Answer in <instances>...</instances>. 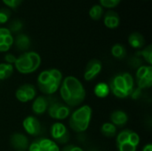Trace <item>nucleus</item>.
<instances>
[{
  "instance_id": "1",
  "label": "nucleus",
  "mask_w": 152,
  "mask_h": 151,
  "mask_svg": "<svg viewBox=\"0 0 152 151\" xmlns=\"http://www.w3.org/2000/svg\"><path fill=\"white\" fill-rule=\"evenodd\" d=\"M61 99L69 107L79 106L86 99V90L82 83L75 77H67L61 86Z\"/></svg>"
},
{
  "instance_id": "2",
  "label": "nucleus",
  "mask_w": 152,
  "mask_h": 151,
  "mask_svg": "<svg viewBox=\"0 0 152 151\" xmlns=\"http://www.w3.org/2000/svg\"><path fill=\"white\" fill-rule=\"evenodd\" d=\"M92 117V109L88 105L82 106L77 109L70 116L69 126L77 133L85 132L90 124Z\"/></svg>"
},
{
  "instance_id": "3",
  "label": "nucleus",
  "mask_w": 152,
  "mask_h": 151,
  "mask_svg": "<svg viewBox=\"0 0 152 151\" xmlns=\"http://www.w3.org/2000/svg\"><path fill=\"white\" fill-rule=\"evenodd\" d=\"M14 65L16 69L21 74H29L36 71L28 53H25L21 54L19 58H17Z\"/></svg>"
},
{
  "instance_id": "4",
  "label": "nucleus",
  "mask_w": 152,
  "mask_h": 151,
  "mask_svg": "<svg viewBox=\"0 0 152 151\" xmlns=\"http://www.w3.org/2000/svg\"><path fill=\"white\" fill-rule=\"evenodd\" d=\"M52 137L60 143H66L69 140V133L65 125L61 123H55L51 128Z\"/></svg>"
},
{
  "instance_id": "5",
  "label": "nucleus",
  "mask_w": 152,
  "mask_h": 151,
  "mask_svg": "<svg viewBox=\"0 0 152 151\" xmlns=\"http://www.w3.org/2000/svg\"><path fill=\"white\" fill-rule=\"evenodd\" d=\"M102 68V65L99 60H96V59L91 60L87 63L86 70H85V74H84L85 79L86 81L93 80L101 72Z\"/></svg>"
},
{
  "instance_id": "6",
  "label": "nucleus",
  "mask_w": 152,
  "mask_h": 151,
  "mask_svg": "<svg viewBox=\"0 0 152 151\" xmlns=\"http://www.w3.org/2000/svg\"><path fill=\"white\" fill-rule=\"evenodd\" d=\"M22 125H23L25 131L30 135H34V136L38 135L41 131V125L38 119L36 118L35 117H32V116L27 117L23 120Z\"/></svg>"
},
{
  "instance_id": "7",
  "label": "nucleus",
  "mask_w": 152,
  "mask_h": 151,
  "mask_svg": "<svg viewBox=\"0 0 152 151\" xmlns=\"http://www.w3.org/2000/svg\"><path fill=\"white\" fill-rule=\"evenodd\" d=\"M10 142L12 148L17 150H25L28 148V138L21 133H14L10 138Z\"/></svg>"
},
{
  "instance_id": "8",
  "label": "nucleus",
  "mask_w": 152,
  "mask_h": 151,
  "mask_svg": "<svg viewBox=\"0 0 152 151\" xmlns=\"http://www.w3.org/2000/svg\"><path fill=\"white\" fill-rule=\"evenodd\" d=\"M110 121L116 127H122L127 123L128 117L126 113L122 110H115L110 115Z\"/></svg>"
},
{
  "instance_id": "9",
  "label": "nucleus",
  "mask_w": 152,
  "mask_h": 151,
  "mask_svg": "<svg viewBox=\"0 0 152 151\" xmlns=\"http://www.w3.org/2000/svg\"><path fill=\"white\" fill-rule=\"evenodd\" d=\"M48 108L47 100L44 96L37 97L32 103V110L37 115H43Z\"/></svg>"
},
{
  "instance_id": "10",
  "label": "nucleus",
  "mask_w": 152,
  "mask_h": 151,
  "mask_svg": "<svg viewBox=\"0 0 152 151\" xmlns=\"http://www.w3.org/2000/svg\"><path fill=\"white\" fill-rule=\"evenodd\" d=\"M104 24L109 28H116L119 25V16L115 11H109L104 16Z\"/></svg>"
},
{
  "instance_id": "11",
  "label": "nucleus",
  "mask_w": 152,
  "mask_h": 151,
  "mask_svg": "<svg viewBox=\"0 0 152 151\" xmlns=\"http://www.w3.org/2000/svg\"><path fill=\"white\" fill-rule=\"evenodd\" d=\"M13 43L16 48L20 51H26L29 48L30 45V40L28 36L24 34H19L15 39H13Z\"/></svg>"
},
{
  "instance_id": "12",
  "label": "nucleus",
  "mask_w": 152,
  "mask_h": 151,
  "mask_svg": "<svg viewBox=\"0 0 152 151\" xmlns=\"http://www.w3.org/2000/svg\"><path fill=\"white\" fill-rule=\"evenodd\" d=\"M128 42L131 46H133L134 48H136V49L142 48L145 44L144 37L138 32L132 33L128 37Z\"/></svg>"
},
{
  "instance_id": "13",
  "label": "nucleus",
  "mask_w": 152,
  "mask_h": 151,
  "mask_svg": "<svg viewBox=\"0 0 152 151\" xmlns=\"http://www.w3.org/2000/svg\"><path fill=\"white\" fill-rule=\"evenodd\" d=\"M110 90V86L106 83H99L94 87V93L99 98H105L109 95Z\"/></svg>"
},
{
  "instance_id": "14",
  "label": "nucleus",
  "mask_w": 152,
  "mask_h": 151,
  "mask_svg": "<svg viewBox=\"0 0 152 151\" xmlns=\"http://www.w3.org/2000/svg\"><path fill=\"white\" fill-rule=\"evenodd\" d=\"M102 134L106 137H113L117 133V127L112 123H105L102 125L101 129Z\"/></svg>"
},
{
  "instance_id": "15",
  "label": "nucleus",
  "mask_w": 152,
  "mask_h": 151,
  "mask_svg": "<svg viewBox=\"0 0 152 151\" xmlns=\"http://www.w3.org/2000/svg\"><path fill=\"white\" fill-rule=\"evenodd\" d=\"M13 72V67L12 64L1 63L0 64V80L8 78Z\"/></svg>"
},
{
  "instance_id": "16",
  "label": "nucleus",
  "mask_w": 152,
  "mask_h": 151,
  "mask_svg": "<svg viewBox=\"0 0 152 151\" xmlns=\"http://www.w3.org/2000/svg\"><path fill=\"white\" fill-rule=\"evenodd\" d=\"M89 15L90 17L94 20H98L102 18V16L103 15V8L101 4H94L91 7V9L89 10Z\"/></svg>"
},
{
  "instance_id": "17",
  "label": "nucleus",
  "mask_w": 152,
  "mask_h": 151,
  "mask_svg": "<svg viewBox=\"0 0 152 151\" xmlns=\"http://www.w3.org/2000/svg\"><path fill=\"white\" fill-rule=\"evenodd\" d=\"M110 85H111L114 86L115 88H118V89L122 90V91H124V92H126V93H128V91H127V89H126V84H125L124 79H123V77H122L121 75H118V76H116L114 78H112L111 81H110ZM128 95H129V93H128Z\"/></svg>"
},
{
  "instance_id": "18",
  "label": "nucleus",
  "mask_w": 152,
  "mask_h": 151,
  "mask_svg": "<svg viewBox=\"0 0 152 151\" xmlns=\"http://www.w3.org/2000/svg\"><path fill=\"white\" fill-rule=\"evenodd\" d=\"M20 87L25 93V94L27 95V98H28V101H32L36 97L37 91H36V88L34 87V85H29V84H26V85H21Z\"/></svg>"
},
{
  "instance_id": "19",
  "label": "nucleus",
  "mask_w": 152,
  "mask_h": 151,
  "mask_svg": "<svg viewBox=\"0 0 152 151\" xmlns=\"http://www.w3.org/2000/svg\"><path fill=\"white\" fill-rule=\"evenodd\" d=\"M121 76L124 79V82L126 84L128 93H129V95H131L134 91V78H133L132 75H130L129 73H124V74H121Z\"/></svg>"
},
{
  "instance_id": "20",
  "label": "nucleus",
  "mask_w": 152,
  "mask_h": 151,
  "mask_svg": "<svg viewBox=\"0 0 152 151\" xmlns=\"http://www.w3.org/2000/svg\"><path fill=\"white\" fill-rule=\"evenodd\" d=\"M111 53L114 57L118 59H122L126 54V50L123 45L119 44H116L111 48Z\"/></svg>"
},
{
  "instance_id": "21",
  "label": "nucleus",
  "mask_w": 152,
  "mask_h": 151,
  "mask_svg": "<svg viewBox=\"0 0 152 151\" xmlns=\"http://www.w3.org/2000/svg\"><path fill=\"white\" fill-rule=\"evenodd\" d=\"M137 83H138L139 89L151 87L152 84V72L149 73L145 77L141 78V79H138L137 80Z\"/></svg>"
},
{
  "instance_id": "22",
  "label": "nucleus",
  "mask_w": 152,
  "mask_h": 151,
  "mask_svg": "<svg viewBox=\"0 0 152 151\" xmlns=\"http://www.w3.org/2000/svg\"><path fill=\"white\" fill-rule=\"evenodd\" d=\"M52 77L50 75V72L49 70H45V71H42L38 77H37V85H46L47 83L50 82Z\"/></svg>"
},
{
  "instance_id": "23",
  "label": "nucleus",
  "mask_w": 152,
  "mask_h": 151,
  "mask_svg": "<svg viewBox=\"0 0 152 151\" xmlns=\"http://www.w3.org/2000/svg\"><path fill=\"white\" fill-rule=\"evenodd\" d=\"M131 132H132V131L129 130V129H126V130L121 131V132L118 134V136H117V144L119 145V144L127 142L128 140H129V135H130Z\"/></svg>"
},
{
  "instance_id": "24",
  "label": "nucleus",
  "mask_w": 152,
  "mask_h": 151,
  "mask_svg": "<svg viewBox=\"0 0 152 151\" xmlns=\"http://www.w3.org/2000/svg\"><path fill=\"white\" fill-rule=\"evenodd\" d=\"M70 110L69 108H68L65 105H61L58 111H57V115H56V119H60V120H63L65 118H67L69 116Z\"/></svg>"
},
{
  "instance_id": "25",
  "label": "nucleus",
  "mask_w": 152,
  "mask_h": 151,
  "mask_svg": "<svg viewBox=\"0 0 152 151\" xmlns=\"http://www.w3.org/2000/svg\"><path fill=\"white\" fill-rule=\"evenodd\" d=\"M138 55H142L144 60L150 64V66L152 64V48L151 45H148L147 47H145V49H143L142 51H141L140 53H137Z\"/></svg>"
},
{
  "instance_id": "26",
  "label": "nucleus",
  "mask_w": 152,
  "mask_h": 151,
  "mask_svg": "<svg viewBox=\"0 0 152 151\" xmlns=\"http://www.w3.org/2000/svg\"><path fill=\"white\" fill-rule=\"evenodd\" d=\"M151 72H152L151 66H141V67L138 69L137 72H136L137 80L145 77H146L149 73H151Z\"/></svg>"
},
{
  "instance_id": "27",
  "label": "nucleus",
  "mask_w": 152,
  "mask_h": 151,
  "mask_svg": "<svg viewBox=\"0 0 152 151\" xmlns=\"http://www.w3.org/2000/svg\"><path fill=\"white\" fill-rule=\"evenodd\" d=\"M28 54L32 61V64H33V67L34 69L37 70L39 66H40V63H41V58L39 56L38 53H35V52H28Z\"/></svg>"
},
{
  "instance_id": "28",
  "label": "nucleus",
  "mask_w": 152,
  "mask_h": 151,
  "mask_svg": "<svg viewBox=\"0 0 152 151\" xmlns=\"http://www.w3.org/2000/svg\"><path fill=\"white\" fill-rule=\"evenodd\" d=\"M61 105V102H58V101H54L53 103H51L49 106H48V113H49V116L53 118V119H56V115H57V111L60 108V106Z\"/></svg>"
},
{
  "instance_id": "29",
  "label": "nucleus",
  "mask_w": 152,
  "mask_h": 151,
  "mask_svg": "<svg viewBox=\"0 0 152 151\" xmlns=\"http://www.w3.org/2000/svg\"><path fill=\"white\" fill-rule=\"evenodd\" d=\"M109 86H110V90L112 92V93H113L115 96L118 97V98H126L127 96H129L128 93H127L126 92H124V91H122V90H119V89H118V88H115V87L112 86L111 85H110Z\"/></svg>"
},
{
  "instance_id": "30",
  "label": "nucleus",
  "mask_w": 152,
  "mask_h": 151,
  "mask_svg": "<svg viewBox=\"0 0 152 151\" xmlns=\"http://www.w3.org/2000/svg\"><path fill=\"white\" fill-rule=\"evenodd\" d=\"M10 15L11 13L8 9H5V8L0 9V24L5 23L9 20Z\"/></svg>"
},
{
  "instance_id": "31",
  "label": "nucleus",
  "mask_w": 152,
  "mask_h": 151,
  "mask_svg": "<svg viewBox=\"0 0 152 151\" xmlns=\"http://www.w3.org/2000/svg\"><path fill=\"white\" fill-rule=\"evenodd\" d=\"M119 151H136V147L131 144L129 142L118 145Z\"/></svg>"
},
{
  "instance_id": "32",
  "label": "nucleus",
  "mask_w": 152,
  "mask_h": 151,
  "mask_svg": "<svg viewBox=\"0 0 152 151\" xmlns=\"http://www.w3.org/2000/svg\"><path fill=\"white\" fill-rule=\"evenodd\" d=\"M128 142H129L131 144H133L134 146L137 147V146L139 145V143H140V136H139L136 133L131 132V133H130V135H129V140H128Z\"/></svg>"
},
{
  "instance_id": "33",
  "label": "nucleus",
  "mask_w": 152,
  "mask_h": 151,
  "mask_svg": "<svg viewBox=\"0 0 152 151\" xmlns=\"http://www.w3.org/2000/svg\"><path fill=\"white\" fill-rule=\"evenodd\" d=\"M49 72H50V75L53 78H54L57 82L61 83V80H62V75L61 73L60 70L56 69H49Z\"/></svg>"
},
{
  "instance_id": "34",
  "label": "nucleus",
  "mask_w": 152,
  "mask_h": 151,
  "mask_svg": "<svg viewBox=\"0 0 152 151\" xmlns=\"http://www.w3.org/2000/svg\"><path fill=\"white\" fill-rule=\"evenodd\" d=\"M16 98L18 99V101H20V102H28V100L27 98V95L25 94V93L22 91V89L20 87H19L16 91Z\"/></svg>"
},
{
  "instance_id": "35",
  "label": "nucleus",
  "mask_w": 152,
  "mask_h": 151,
  "mask_svg": "<svg viewBox=\"0 0 152 151\" xmlns=\"http://www.w3.org/2000/svg\"><path fill=\"white\" fill-rule=\"evenodd\" d=\"M100 4L102 7L106 8H114L116 7L118 4L116 3L114 0H100Z\"/></svg>"
},
{
  "instance_id": "36",
  "label": "nucleus",
  "mask_w": 152,
  "mask_h": 151,
  "mask_svg": "<svg viewBox=\"0 0 152 151\" xmlns=\"http://www.w3.org/2000/svg\"><path fill=\"white\" fill-rule=\"evenodd\" d=\"M22 27V24L20 20H13L10 23V32L12 31V32H17L19 31Z\"/></svg>"
},
{
  "instance_id": "37",
  "label": "nucleus",
  "mask_w": 152,
  "mask_h": 151,
  "mask_svg": "<svg viewBox=\"0 0 152 151\" xmlns=\"http://www.w3.org/2000/svg\"><path fill=\"white\" fill-rule=\"evenodd\" d=\"M37 143L40 149H49V147L53 143V142L49 139H41L39 140V142H37Z\"/></svg>"
},
{
  "instance_id": "38",
  "label": "nucleus",
  "mask_w": 152,
  "mask_h": 151,
  "mask_svg": "<svg viewBox=\"0 0 152 151\" xmlns=\"http://www.w3.org/2000/svg\"><path fill=\"white\" fill-rule=\"evenodd\" d=\"M22 0H3V2L11 8H16Z\"/></svg>"
},
{
  "instance_id": "39",
  "label": "nucleus",
  "mask_w": 152,
  "mask_h": 151,
  "mask_svg": "<svg viewBox=\"0 0 152 151\" xmlns=\"http://www.w3.org/2000/svg\"><path fill=\"white\" fill-rule=\"evenodd\" d=\"M16 59H17V58H16L13 54H11V53L6 54L5 57H4V60H5V61H6L8 64H12V63H14L15 61H16Z\"/></svg>"
},
{
  "instance_id": "40",
  "label": "nucleus",
  "mask_w": 152,
  "mask_h": 151,
  "mask_svg": "<svg viewBox=\"0 0 152 151\" xmlns=\"http://www.w3.org/2000/svg\"><path fill=\"white\" fill-rule=\"evenodd\" d=\"M4 44H7V45H9L10 47L13 44V37H12V36L11 34L8 35V36H4Z\"/></svg>"
},
{
  "instance_id": "41",
  "label": "nucleus",
  "mask_w": 152,
  "mask_h": 151,
  "mask_svg": "<svg viewBox=\"0 0 152 151\" xmlns=\"http://www.w3.org/2000/svg\"><path fill=\"white\" fill-rule=\"evenodd\" d=\"M11 32L9 30V28H0V36H6L8 35H10Z\"/></svg>"
},
{
  "instance_id": "42",
  "label": "nucleus",
  "mask_w": 152,
  "mask_h": 151,
  "mask_svg": "<svg viewBox=\"0 0 152 151\" xmlns=\"http://www.w3.org/2000/svg\"><path fill=\"white\" fill-rule=\"evenodd\" d=\"M28 150L29 151H34V150H40L39 145L37 142H34L32 143L30 146H28Z\"/></svg>"
},
{
  "instance_id": "43",
  "label": "nucleus",
  "mask_w": 152,
  "mask_h": 151,
  "mask_svg": "<svg viewBox=\"0 0 152 151\" xmlns=\"http://www.w3.org/2000/svg\"><path fill=\"white\" fill-rule=\"evenodd\" d=\"M9 49H10V46H9V45H7V44H0V52L4 53V52H7Z\"/></svg>"
},
{
  "instance_id": "44",
  "label": "nucleus",
  "mask_w": 152,
  "mask_h": 151,
  "mask_svg": "<svg viewBox=\"0 0 152 151\" xmlns=\"http://www.w3.org/2000/svg\"><path fill=\"white\" fill-rule=\"evenodd\" d=\"M49 151H60V149H59V147H58V145L55 143V142H53L50 147H49Z\"/></svg>"
},
{
  "instance_id": "45",
  "label": "nucleus",
  "mask_w": 152,
  "mask_h": 151,
  "mask_svg": "<svg viewBox=\"0 0 152 151\" xmlns=\"http://www.w3.org/2000/svg\"><path fill=\"white\" fill-rule=\"evenodd\" d=\"M142 151H152V145L151 143H149V144H147L144 148H143V150Z\"/></svg>"
},
{
  "instance_id": "46",
  "label": "nucleus",
  "mask_w": 152,
  "mask_h": 151,
  "mask_svg": "<svg viewBox=\"0 0 152 151\" xmlns=\"http://www.w3.org/2000/svg\"><path fill=\"white\" fill-rule=\"evenodd\" d=\"M70 151H84L81 148H79V147H76V146H73L72 147V149L70 150Z\"/></svg>"
},
{
  "instance_id": "47",
  "label": "nucleus",
  "mask_w": 152,
  "mask_h": 151,
  "mask_svg": "<svg viewBox=\"0 0 152 151\" xmlns=\"http://www.w3.org/2000/svg\"><path fill=\"white\" fill-rule=\"evenodd\" d=\"M4 44V36H0V44Z\"/></svg>"
},
{
  "instance_id": "48",
  "label": "nucleus",
  "mask_w": 152,
  "mask_h": 151,
  "mask_svg": "<svg viewBox=\"0 0 152 151\" xmlns=\"http://www.w3.org/2000/svg\"><path fill=\"white\" fill-rule=\"evenodd\" d=\"M116 3H118V4H119V2H120V0H114Z\"/></svg>"
},
{
  "instance_id": "49",
  "label": "nucleus",
  "mask_w": 152,
  "mask_h": 151,
  "mask_svg": "<svg viewBox=\"0 0 152 151\" xmlns=\"http://www.w3.org/2000/svg\"><path fill=\"white\" fill-rule=\"evenodd\" d=\"M17 151H25V150H17Z\"/></svg>"
},
{
  "instance_id": "50",
  "label": "nucleus",
  "mask_w": 152,
  "mask_h": 151,
  "mask_svg": "<svg viewBox=\"0 0 152 151\" xmlns=\"http://www.w3.org/2000/svg\"><path fill=\"white\" fill-rule=\"evenodd\" d=\"M34 151H40V150H34Z\"/></svg>"
}]
</instances>
